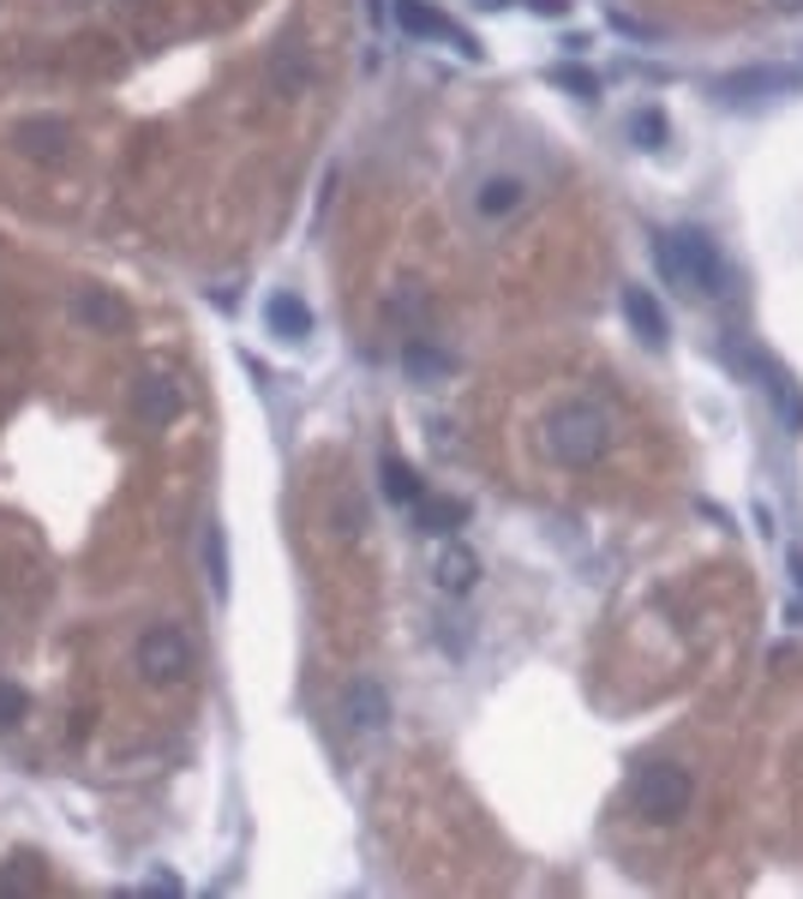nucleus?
I'll return each mask as SVG.
<instances>
[{
    "instance_id": "obj_4",
    "label": "nucleus",
    "mask_w": 803,
    "mask_h": 899,
    "mask_svg": "<svg viewBox=\"0 0 803 899\" xmlns=\"http://www.w3.org/2000/svg\"><path fill=\"white\" fill-rule=\"evenodd\" d=\"M132 665H139L144 684H186L193 678V636L181 630V624H151V630L139 636V648H132Z\"/></svg>"
},
{
    "instance_id": "obj_14",
    "label": "nucleus",
    "mask_w": 803,
    "mask_h": 899,
    "mask_svg": "<svg viewBox=\"0 0 803 899\" xmlns=\"http://www.w3.org/2000/svg\"><path fill=\"white\" fill-rule=\"evenodd\" d=\"M432 576H438L444 594H468L474 582H480V557L462 546V540H451V546L438 552V570H432Z\"/></svg>"
},
{
    "instance_id": "obj_6",
    "label": "nucleus",
    "mask_w": 803,
    "mask_h": 899,
    "mask_svg": "<svg viewBox=\"0 0 803 899\" xmlns=\"http://www.w3.org/2000/svg\"><path fill=\"white\" fill-rule=\"evenodd\" d=\"M792 90H797V78L785 73V66H750V73H731L726 85H719V97L756 108V102H773V97H792Z\"/></svg>"
},
{
    "instance_id": "obj_25",
    "label": "nucleus",
    "mask_w": 803,
    "mask_h": 899,
    "mask_svg": "<svg viewBox=\"0 0 803 899\" xmlns=\"http://www.w3.org/2000/svg\"><path fill=\"white\" fill-rule=\"evenodd\" d=\"M785 557H792V582H797V594H803V552L792 546V552H785Z\"/></svg>"
},
{
    "instance_id": "obj_3",
    "label": "nucleus",
    "mask_w": 803,
    "mask_h": 899,
    "mask_svg": "<svg viewBox=\"0 0 803 899\" xmlns=\"http://www.w3.org/2000/svg\"><path fill=\"white\" fill-rule=\"evenodd\" d=\"M690 803H696V773L677 768V761H636L630 773V810L648 815V822H677V815H690Z\"/></svg>"
},
{
    "instance_id": "obj_16",
    "label": "nucleus",
    "mask_w": 803,
    "mask_h": 899,
    "mask_svg": "<svg viewBox=\"0 0 803 899\" xmlns=\"http://www.w3.org/2000/svg\"><path fill=\"white\" fill-rule=\"evenodd\" d=\"M378 474H384V498H390V503H408V510H414V503L426 498V486H420V474L408 468L402 456H384V462H378Z\"/></svg>"
},
{
    "instance_id": "obj_7",
    "label": "nucleus",
    "mask_w": 803,
    "mask_h": 899,
    "mask_svg": "<svg viewBox=\"0 0 803 899\" xmlns=\"http://www.w3.org/2000/svg\"><path fill=\"white\" fill-rule=\"evenodd\" d=\"M397 24H402L408 36H426V43H456L462 54H480V48H474V36L456 31V24L444 19L432 0H397Z\"/></svg>"
},
{
    "instance_id": "obj_20",
    "label": "nucleus",
    "mask_w": 803,
    "mask_h": 899,
    "mask_svg": "<svg viewBox=\"0 0 803 899\" xmlns=\"http://www.w3.org/2000/svg\"><path fill=\"white\" fill-rule=\"evenodd\" d=\"M630 132H636V144H642V150H660L665 144V115H660V108H642V115L630 120Z\"/></svg>"
},
{
    "instance_id": "obj_27",
    "label": "nucleus",
    "mask_w": 803,
    "mask_h": 899,
    "mask_svg": "<svg viewBox=\"0 0 803 899\" xmlns=\"http://www.w3.org/2000/svg\"><path fill=\"white\" fill-rule=\"evenodd\" d=\"M773 7H780V12H803V0H773Z\"/></svg>"
},
{
    "instance_id": "obj_21",
    "label": "nucleus",
    "mask_w": 803,
    "mask_h": 899,
    "mask_svg": "<svg viewBox=\"0 0 803 899\" xmlns=\"http://www.w3.org/2000/svg\"><path fill=\"white\" fill-rule=\"evenodd\" d=\"M24 707H31V696H24L19 684H7V678H0V732H7V726H19V719H24Z\"/></svg>"
},
{
    "instance_id": "obj_11",
    "label": "nucleus",
    "mask_w": 803,
    "mask_h": 899,
    "mask_svg": "<svg viewBox=\"0 0 803 899\" xmlns=\"http://www.w3.org/2000/svg\"><path fill=\"white\" fill-rule=\"evenodd\" d=\"M623 318H630V331L642 336L648 348H665V343H672V324H665L660 300H653L648 289H623Z\"/></svg>"
},
{
    "instance_id": "obj_23",
    "label": "nucleus",
    "mask_w": 803,
    "mask_h": 899,
    "mask_svg": "<svg viewBox=\"0 0 803 899\" xmlns=\"http://www.w3.org/2000/svg\"><path fill=\"white\" fill-rule=\"evenodd\" d=\"M144 888H151V893H181V876H174V869H151Z\"/></svg>"
},
{
    "instance_id": "obj_24",
    "label": "nucleus",
    "mask_w": 803,
    "mask_h": 899,
    "mask_svg": "<svg viewBox=\"0 0 803 899\" xmlns=\"http://www.w3.org/2000/svg\"><path fill=\"white\" fill-rule=\"evenodd\" d=\"M528 7H534L540 19H564V12H569V0H528Z\"/></svg>"
},
{
    "instance_id": "obj_9",
    "label": "nucleus",
    "mask_w": 803,
    "mask_h": 899,
    "mask_svg": "<svg viewBox=\"0 0 803 899\" xmlns=\"http://www.w3.org/2000/svg\"><path fill=\"white\" fill-rule=\"evenodd\" d=\"M12 144H19L31 162H61V156H66V144H73V127H66L61 115H36V120H19Z\"/></svg>"
},
{
    "instance_id": "obj_12",
    "label": "nucleus",
    "mask_w": 803,
    "mask_h": 899,
    "mask_svg": "<svg viewBox=\"0 0 803 899\" xmlns=\"http://www.w3.org/2000/svg\"><path fill=\"white\" fill-rule=\"evenodd\" d=\"M264 324H270V336H282V343H306L312 336V306L301 294H270L264 300Z\"/></svg>"
},
{
    "instance_id": "obj_17",
    "label": "nucleus",
    "mask_w": 803,
    "mask_h": 899,
    "mask_svg": "<svg viewBox=\"0 0 803 899\" xmlns=\"http://www.w3.org/2000/svg\"><path fill=\"white\" fill-rule=\"evenodd\" d=\"M204 570H210V588L228 594V534H223V522H204Z\"/></svg>"
},
{
    "instance_id": "obj_15",
    "label": "nucleus",
    "mask_w": 803,
    "mask_h": 899,
    "mask_svg": "<svg viewBox=\"0 0 803 899\" xmlns=\"http://www.w3.org/2000/svg\"><path fill=\"white\" fill-rule=\"evenodd\" d=\"M414 522L426 528V534H456V528L468 522V503H462V498H420Z\"/></svg>"
},
{
    "instance_id": "obj_18",
    "label": "nucleus",
    "mask_w": 803,
    "mask_h": 899,
    "mask_svg": "<svg viewBox=\"0 0 803 899\" xmlns=\"http://www.w3.org/2000/svg\"><path fill=\"white\" fill-rule=\"evenodd\" d=\"M78 318H90V324H102V331H115L127 312H120V300H108L102 289H78Z\"/></svg>"
},
{
    "instance_id": "obj_5",
    "label": "nucleus",
    "mask_w": 803,
    "mask_h": 899,
    "mask_svg": "<svg viewBox=\"0 0 803 899\" xmlns=\"http://www.w3.org/2000/svg\"><path fill=\"white\" fill-rule=\"evenodd\" d=\"M731 360H738L750 378H761V390H768V402L780 408V420H785L792 432H803V390H797V378L785 372L780 360H768L761 348H750V343H738V348H731Z\"/></svg>"
},
{
    "instance_id": "obj_19",
    "label": "nucleus",
    "mask_w": 803,
    "mask_h": 899,
    "mask_svg": "<svg viewBox=\"0 0 803 899\" xmlns=\"http://www.w3.org/2000/svg\"><path fill=\"white\" fill-rule=\"evenodd\" d=\"M552 85H564V90H576L582 102H594L600 97V78L588 73V66H552Z\"/></svg>"
},
{
    "instance_id": "obj_2",
    "label": "nucleus",
    "mask_w": 803,
    "mask_h": 899,
    "mask_svg": "<svg viewBox=\"0 0 803 899\" xmlns=\"http://www.w3.org/2000/svg\"><path fill=\"white\" fill-rule=\"evenodd\" d=\"M653 258H660V277L672 282L677 294L726 300V289H731L726 258H719V247L702 228H660V235H653Z\"/></svg>"
},
{
    "instance_id": "obj_26",
    "label": "nucleus",
    "mask_w": 803,
    "mask_h": 899,
    "mask_svg": "<svg viewBox=\"0 0 803 899\" xmlns=\"http://www.w3.org/2000/svg\"><path fill=\"white\" fill-rule=\"evenodd\" d=\"M474 7H480V12H503L510 0H474Z\"/></svg>"
},
{
    "instance_id": "obj_1",
    "label": "nucleus",
    "mask_w": 803,
    "mask_h": 899,
    "mask_svg": "<svg viewBox=\"0 0 803 899\" xmlns=\"http://www.w3.org/2000/svg\"><path fill=\"white\" fill-rule=\"evenodd\" d=\"M546 456L564 462V468H594V462L611 456L618 444V420H611L606 402H588V397H569V402H552L546 408Z\"/></svg>"
},
{
    "instance_id": "obj_22",
    "label": "nucleus",
    "mask_w": 803,
    "mask_h": 899,
    "mask_svg": "<svg viewBox=\"0 0 803 899\" xmlns=\"http://www.w3.org/2000/svg\"><path fill=\"white\" fill-rule=\"evenodd\" d=\"M390 312H397V318L408 324V331H414V324H426V294H414V289H408V294H397V300H390Z\"/></svg>"
},
{
    "instance_id": "obj_8",
    "label": "nucleus",
    "mask_w": 803,
    "mask_h": 899,
    "mask_svg": "<svg viewBox=\"0 0 803 899\" xmlns=\"http://www.w3.org/2000/svg\"><path fill=\"white\" fill-rule=\"evenodd\" d=\"M132 408H139L144 426H169V420H181L186 397H181V384H174L169 372H144L139 384H132Z\"/></svg>"
},
{
    "instance_id": "obj_10",
    "label": "nucleus",
    "mask_w": 803,
    "mask_h": 899,
    "mask_svg": "<svg viewBox=\"0 0 803 899\" xmlns=\"http://www.w3.org/2000/svg\"><path fill=\"white\" fill-rule=\"evenodd\" d=\"M343 714H348L354 732H384V726H390V696H384V684H378V678H354L348 696H343Z\"/></svg>"
},
{
    "instance_id": "obj_13",
    "label": "nucleus",
    "mask_w": 803,
    "mask_h": 899,
    "mask_svg": "<svg viewBox=\"0 0 803 899\" xmlns=\"http://www.w3.org/2000/svg\"><path fill=\"white\" fill-rule=\"evenodd\" d=\"M528 198V186L516 181V174H486L480 193H474V204H480V216H492V223H503V216H516Z\"/></svg>"
}]
</instances>
